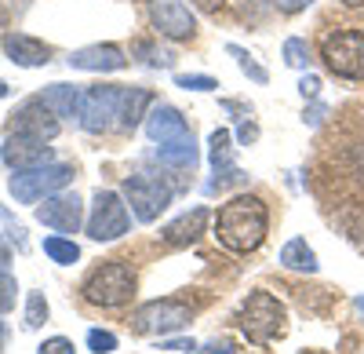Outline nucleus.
I'll return each mask as SVG.
<instances>
[{
    "label": "nucleus",
    "instance_id": "aec40b11",
    "mask_svg": "<svg viewBox=\"0 0 364 354\" xmlns=\"http://www.w3.org/2000/svg\"><path fill=\"white\" fill-rule=\"evenodd\" d=\"M154 103V95L146 92V88H128V95H124V113H120V128H135L142 117H146V106Z\"/></svg>",
    "mask_w": 364,
    "mask_h": 354
},
{
    "label": "nucleus",
    "instance_id": "423d86ee",
    "mask_svg": "<svg viewBox=\"0 0 364 354\" xmlns=\"http://www.w3.org/2000/svg\"><path fill=\"white\" fill-rule=\"evenodd\" d=\"M73 179V168L70 165H37V168H22V172H15L11 175V194H15V201H22V204H33V201H41V197H51V194H58L66 183Z\"/></svg>",
    "mask_w": 364,
    "mask_h": 354
},
{
    "label": "nucleus",
    "instance_id": "f257e3e1",
    "mask_svg": "<svg viewBox=\"0 0 364 354\" xmlns=\"http://www.w3.org/2000/svg\"><path fill=\"white\" fill-rule=\"evenodd\" d=\"M266 230H269V212L252 194L230 197L215 216V238L230 252H255L266 238Z\"/></svg>",
    "mask_w": 364,
    "mask_h": 354
},
{
    "label": "nucleus",
    "instance_id": "c9c22d12",
    "mask_svg": "<svg viewBox=\"0 0 364 354\" xmlns=\"http://www.w3.org/2000/svg\"><path fill=\"white\" fill-rule=\"evenodd\" d=\"M314 0H277V8L284 11V15H295V11H302V8H310Z\"/></svg>",
    "mask_w": 364,
    "mask_h": 354
},
{
    "label": "nucleus",
    "instance_id": "dca6fc26",
    "mask_svg": "<svg viewBox=\"0 0 364 354\" xmlns=\"http://www.w3.org/2000/svg\"><path fill=\"white\" fill-rule=\"evenodd\" d=\"M4 51L15 66H44L48 58H51V48L37 37H26V33H11L4 41Z\"/></svg>",
    "mask_w": 364,
    "mask_h": 354
},
{
    "label": "nucleus",
    "instance_id": "37998d69",
    "mask_svg": "<svg viewBox=\"0 0 364 354\" xmlns=\"http://www.w3.org/2000/svg\"><path fill=\"white\" fill-rule=\"evenodd\" d=\"M346 8H364V0H343Z\"/></svg>",
    "mask_w": 364,
    "mask_h": 354
},
{
    "label": "nucleus",
    "instance_id": "2eb2a0df",
    "mask_svg": "<svg viewBox=\"0 0 364 354\" xmlns=\"http://www.w3.org/2000/svg\"><path fill=\"white\" fill-rule=\"evenodd\" d=\"M70 66L87 70V73H113V70H124L128 58L117 44H87V48L70 51Z\"/></svg>",
    "mask_w": 364,
    "mask_h": 354
},
{
    "label": "nucleus",
    "instance_id": "c756f323",
    "mask_svg": "<svg viewBox=\"0 0 364 354\" xmlns=\"http://www.w3.org/2000/svg\"><path fill=\"white\" fill-rule=\"evenodd\" d=\"M87 347L95 354H109V350H117V336L106 333V329H91L87 333Z\"/></svg>",
    "mask_w": 364,
    "mask_h": 354
},
{
    "label": "nucleus",
    "instance_id": "412c9836",
    "mask_svg": "<svg viewBox=\"0 0 364 354\" xmlns=\"http://www.w3.org/2000/svg\"><path fill=\"white\" fill-rule=\"evenodd\" d=\"M157 157H161L164 165H171V168H193V165L200 161V154H197V142H193V139H190V142L157 146Z\"/></svg>",
    "mask_w": 364,
    "mask_h": 354
},
{
    "label": "nucleus",
    "instance_id": "a211bd4d",
    "mask_svg": "<svg viewBox=\"0 0 364 354\" xmlns=\"http://www.w3.org/2000/svg\"><path fill=\"white\" fill-rule=\"evenodd\" d=\"M44 106L55 110V117H80V103H84V92L77 84H51L44 88Z\"/></svg>",
    "mask_w": 364,
    "mask_h": 354
},
{
    "label": "nucleus",
    "instance_id": "7c9ffc66",
    "mask_svg": "<svg viewBox=\"0 0 364 354\" xmlns=\"http://www.w3.org/2000/svg\"><path fill=\"white\" fill-rule=\"evenodd\" d=\"M15 292H18L15 278H11L8 271H0V314H4V311H11V307H15Z\"/></svg>",
    "mask_w": 364,
    "mask_h": 354
},
{
    "label": "nucleus",
    "instance_id": "c85d7f7f",
    "mask_svg": "<svg viewBox=\"0 0 364 354\" xmlns=\"http://www.w3.org/2000/svg\"><path fill=\"white\" fill-rule=\"evenodd\" d=\"M219 175V179H211L204 190L208 194H219V190H226V187H240V183H245V172H240V168H226V172H215Z\"/></svg>",
    "mask_w": 364,
    "mask_h": 354
},
{
    "label": "nucleus",
    "instance_id": "0eeeda50",
    "mask_svg": "<svg viewBox=\"0 0 364 354\" xmlns=\"http://www.w3.org/2000/svg\"><path fill=\"white\" fill-rule=\"evenodd\" d=\"M124 197H128L139 223H154L171 204V187L164 179H157V175L139 172V175H128L124 179Z\"/></svg>",
    "mask_w": 364,
    "mask_h": 354
},
{
    "label": "nucleus",
    "instance_id": "c03bdc74",
    "mask_svg": "<svg viewBox=\"0 0 364 354\" xmlns=\"http://www.w3.org/2000/svg\"><path fill=\"white\" fill-rule=\"evenodd\" d=\"M4 95H8V84H4V80H0V99H4Z\"/></svg>",
    "mask_w": 364,
    "mask_h": 354
},
{
    "label": "nucleus",
    "instance_id": "5701e85b",
    "mask_svg": "<svg viewBox=\"0 0 364 354\" xmlns=\"http://www.w3.org/2000/svg\"><path fill=\"white\" fill-rule=\"evenodd\" d=\"M132 51L142 55V63H146V66H157V70H168V66L175 63V55H171V51H161L154 41H135Z\"/></svg>",
    "mask_w": 364,
    "mask_h": 354
},
{
    "label": "nucleus",
    "instance_id": "f03ea898",
    "mask_svg": "<svg viewBox=\"0 0 364 354\" xmlns=\"http://www.w3.org/2000/svg\"><path fill=\"white\" fill-rule=\"evenodd\" d=\"M80 292L91 307H124L135 296V274H132L128 263L109 259V263H102V267H95L87 274Z\"/></svg>",
    "mask_w": 364,
    "mask_h": 354
},
{
    "label": "nucleus",
    "instance_id": "72a5a7b5",
    "mask_svg": "<svg viewBox=\"0 0 364 354\" xmlns=\"http://www.w3.org/2000/svg\"><path fill=\"white\" fill-rule=\"evenodd\" d=\"M223 110H226V113H237V121H248V113H252V106L233 103V99H223Z\"/></svg>",
    "mask_w": 364,
    "mask_h": 354
},
{
    "label": "nucleus",
    "instance_id": "4be33fe9",
    "mask_svg": "<svg viewBox=\"0 0 364 354\" xmlns=\"http://www.w3.org/2000/svg\"><path fill=\"white\" fill-rule=\"evenodd\" d=\"M208 157H211V168L215 172H226V168H233V146H230V132L226 128H215L211 132V139H208Z\"/></svg>",
    "mask_w": 364,
    "mask_h": 354
},
{
    "label": "nucleus",
    "instance_id": "39448f33",
    "mask_svg": "<svg viewBox=\"0 0 364 354\" xmlns=\"http://www.w3.org/2000/svg\"><path fill=\"white\" fill-rule=\"evenodd\" d=\"M240 333L252 343H269L284 333V307L269 296V292H252L248 303L240 307Z\"/></svg>",
    "mask_w": 364,
    "mask_h": 354
},
{
    "label": "nucleus",
    "instance_id": "b1692460",
    "mask_svg": "<svg viewBox=\"0 0 364 354\" xmlns=\"http://www.w3.org/2000/svg\"><path fill=\"white\" fill-rule=\"evenodd\" d=\"M44 252L55 259V263H77L80 259V249L73 245V241H66V238H44Z\"/></svg>",
    "mask_w": 364,
    "mask_h": 354
},
{
    "label": "nucleus",
    "instance_id": "58836bf2",
    "mask_svg": "<svg viewBox=\"0 0 364 354\" xmlns=\"http://www.w3.org/2000/svg\"><path fill=\"white\" fill-rule=\"evenodd\" d=\"M350 161H353L357 175H360V179H364V146H353V154H350Z\"/></svg>",
    "mask_w": 364,
    "mask_h": 354
},
{
    "label": "nucleus",
    "instance_id": "393cba45",
    "mask_svg": "<svg viewBox=\"0 0 364 354\" xmlns=\"http://www.w3.org/2000/svg\"><path fill=\"white\" fill-rule=\"evenodd\" d=\"M284 63L291 70H306L310 66V44L302 41V37H288L284 41Z\"/></svg>",
    "mask_w": 364,
    "mask_h": 354
},
{
    "label": "nucleus",
    "instance_id": "4468645a",
    "mask_svg": "<svg viewBox=\"0 0 364 354\" xmlns=\"http://www.w3.org/2000/svg\"><path fill=\"white\" fill-rule=\"evenodd\" d=\"M0 157H4L8 168L22 172V168H37V165H48L51 161V146H44V139H33V135H22V132H11L0 146Z\"/></svg>",
    "mask_w": 364,
    "mask_h": 354
},
{
    "label": "nucleus",
    "instance_id": "cd10ccee",
    "mask_svg": "<svg viewBox=\"0 0 364 354\" xmlns=\"http://www.w3.org/2000/svg\"><path fill=\"white\" fill-rule=\"evenodd\" d=\"M44 321H48V300L41 296V292H33L29 303H26V329H41Z\"/></svg>",
    "mask_w": 364,
    "mask_h": 354
},
{
    "label": "nucleus",
    "instance_id": "9d476101",
    "mask_svg": "<svg viewBox=\"0 0 364 354\" xmlns=\"http://www.w3.org/2000/svg\"><path fill=\"white\" fill-rule=\"evenodd\" d=\"M149 22L168 41H193L197 37V19L182 0H149Z\"/></svg>",
    "mask_w": 364,
    "mask_h": 354
},
{
    "label": "nucleus",
    "instance_id": "20e7f679",
    "mask_svg": "<svg viewBox=\"0 0 364 354\" xmlns=\"http://www.w3.org/2000/svg\"><path fill=\"white\" fill-rule=\"evenodd\" d=\"M321 58L328 73L346 77V80H364V33L357 29H336L321 41Z\"/></svg>",
    "mask_w": 364,
    "mask_h": 354
},
{
    "label": "nucleus",
    "instance_id": "9b49d317",
    "mask_svg": "<svg viewBox=\"0 0 364 354\" xmlns=\"http://www.w3.org/2000/svg\"><path fill=\"white\" fill-rule=\"evenodd\" d=\"M11 132H22V135H33V139H44L51 142L58 135V117L51 106H44V99H29L22 103L15 113H11Z\"/></svg>",
    "mask_w": 364,
    "mask_h": 354
},
{
    "label": "nucleus",
    "instance_id": "6e6552de",
    "mask_svg": "<svg viewBox=\"0 0 364 354\" xmlns=\"http://www.w3.org/2000/svg\"><path fill=\"white\" fill-rule=\"evenodd\" d=\"M120 234H128V204L113 190H99L95 204H91V216H87V238L117 241Z\"/></svg>",
    "mask_w": 364,
    "mask_h": 354
},
{
    "label": "nucleus",
    "instance_id": "ddd939ff",
    "mask_svg": "<svg viewBox=\"0 0 364 354\" xmlns=\"http://www.w3.org/2000/svg\"><path fill=\"white\" fill-rule=\"evenodd\" d=\"M146 135L154 139L157 146H171V142H190V128H186V117H182L175 106L161 103L146 113Z\"/></svg>",
    "mask_w": 364,
    "mask_h": 354
},
{
    "label": "nucleus",
    "instance_id": "7ed1b4c3",
    "mask_svg": "<svg viewBox=\"0 0 364 354\" xmlns=\"http://www.w3.org/2000/svg\"><path fill=\"white\" fill-rule=\"evenodd\" d=\"M124 95H128V88H120V84L87 88V92H84V103H80V125H84L91 135H102V132L120 128Z\"/></svg>",
    "mask_w": 364,
    "mask_h": 354
},
{
    "label": "nucleus",
    "instance_id": "2f4dec72",
    "mask_svg": "<svg viewBox=\"0 0 364 354\" xmlns=\"http://www.w3.org/2000/svg\"><path fill=\"white\" fill-rule=\"evenodd\" d=\"M37 354H73V340H63V336H55V340H44Z\"/></svg>",
    "mask_w": 364,
    "mask_h": 354
},
{
    "label": "nucleus",
    "instance_id": "6ab92c4d",
    "mask_svg": "<svg viewBox=\"0 0 364 354\" xmlns=\"http://www.w3.org/2000/svg\"><path fill=\"white\" fill-rule=\"evenodd\" d=\"M281 267L302 271V274H314V271H317V256H314V249L302 241V238H291V241L281 249Z\"/></svg>",
    "mask_w": 364,
    "mask_h": 354
},
{
    "label": "nucleus",
    "instance_id": "1a4fd4ad",
    "mask_svg": "<svg viewBox=\"0 0 364 354\" xmlns=\"http://www.w3.org/2000/svg\"><path fill=\"white\" fill-rule=\"evenodd\" d=\"M190 307L186 303H175V300H154V303H142L132 314V329L142 336H157V333H175L190 321Z\"/></svg>",
    "mask_w": 364,
    "mask_h": 354
},
{
    "label": "nucleus",
    "instance_id": "f8f14e48",
    "mask_svg": "<svg viewBox=\"0 0 364 354\" xmlns=\"http://www.w3.org/2000/svg\"><path fill=\"white\" fill-rule=\"evenodd\" d=\"M37 219L58 234H77V227L84 223V209H80V197L77 194H51L41 209Z\"/></svg>",
    "mask_w": 364,
    "mask_h": 354
},
{
    "label": "nucleus",
    "instance_id": "bb28decb",
    "mask_svg": "<svg viewBox=\"0 0 364 354\" xmlns=\"http://www.w3.org/2000/svg\"><path fill=\"white\" fill-rule=\"evenodd\" d=\"M175 84L186 88V92H215V88H219V80L208 77V73H178Z\"/></svg>",
    "mask_w": 364,
    "mask_h": 354
},
{
    "label": "nucleus",
    "instance_id": "79ce46f5",
    "mask_svg": "<svg viewBox=\"0 0 364 354\" xmlns=\"http://www.w3.org/2000/svg\"><path fill=\"white\" fill-rule=\"evenodd\" d=\"M4 340H8V329H4V321H0V350H4Z\"/></svg>",
    "mask_w": 364,
    "mask_h": 354
},
{
    "label": "nucleus",
    "instance_id": "a19ab883",
    "mask_svg": "<svg viewBox=\"0 0 364 354\" xmlns=\"http://www.w3.org/2000/svg\"><path fill=\"white\" fill-rule=\"evenodd\" d=\"M204 354H233V350H230V347H219V343H208Z\"/></svg>",
    "mask_w": 364,
    "mask_h": 354
},
{
    "label": "nucleus",
    "instance_id": "e433bc0d",
    "mask_svg": "<svg viewBox=\"0 0 364 354\" xmlns=\"http://www.w3.org/2000/svg\"><path fill=\"white\" fill-rule=\"evenodd\" d=\"M237 139L248 146V142H255V139H259V128H255V125H248V121H240V128H237Z\"/></svg>",
    "mask_w": 364,
    "mask_h": 354
},
{
    "label": "nucleus",
    "instance_id": "ea45409f",
    "mask_svg": "<svg viewBox=\"0 0 364 354\" xmlns=\"http://www.w3.org/2000/svg\"><path fill=\"white\" fill-rule=\"evenodd\" d=\"M164 350H193V340H164Z\"/></svg>",
    "mask_w": 364,
    "mask_h": 354
},
{
    "label": "nucleus",
    "instance_id": "4c0bfd02",
    "mask_svg": "<svg viewBox=\"0 0 364 354\" xmlns=\"http://www.w3.org/2000/svg\"><path fill=\"white\" fill-rule=\"evenodd\" d=\"M223 4H226V0H193V8H197V11H204V15H215Z\"/></svg>",
    "mask_w": 364,
    "mask_h": 354
},
{
    "label": "nucleus",
    "instance_id": "a18cd8bd",
    "mask_svg": "<svg viewBox=\"0 0 364 354\" xmlns=\"http://www.w3.org/2000/svg\"><path fill=\"white\" fill-rule=\"evenodd\" d=\"M357 311H360V314H364V296H360V300H357Z\"/></svg>",
    "mask_w": 364,
    "mask_h": 354
},
{
    "label": "nucleus",
    "instance_id": "f704fd0d",
    "mask_svg": "<svg viewBox=\"0 0 364 354\" xmlns=\"http://www.w3.org/2000/svg\"><path fill=\"white\" fill-rule=\"evenodd\" d=\"M324 110H328V106H324V103H314V106H310V110H306V117H302V121H306V125H310V128H317V125H321V121H324Z\"/></svg>",
    "mask_w": 364,
    "mask_h": 354
},
{
    "label": "nucleus",
    "instance_id": "473e14b6",
    "mask_svg": "<svg viewBox=\"0 0 364 354\" xmlns=\"http://www.w3.org/2000/svg\"><path fill=\"white\" fill-rule=\"evenodd\" d=\"M299 92H302V99H317V92H321V80L314 77V73H306L299 80Z\"/></svg>",
    "mask_w": 364,
    "mask_h": 354
},
{
    "label": "nucleus",
    "instance_id": "a878e982",
    "mask_svg": "<svg viewBox=\"0 0 364 354\" xmlns=\"http://www.w3.org/2000/svg\"><path fill=\"white\" fill-rule=\"evenodd\" d=\"M226 51H230V55L237 58V66L245 70V73H248V77H252L255 84H266V80H269V77H266V70H262V66L255 63V58H252V55H248L245 48H237V44H226Z\"/></svg>",
    "mask_w": 364,
    "mask_h": 354
},
{
    "label": "nucleus",
    "instance_id": "f3484780",
    "mask_svg": "<svg viewBox=\"0 0 364 354\" xmlns=\"http://www.w3.org/2000/svg\"><path fill=\"white\" fill-rule=\"evenodd\" d=\"M204 223H208V209H193L186 216H178L171 227H164V241L182 249V245H193L200 234H204Z\"/></svg>",
    "mask_w": 364,
    "mask_h": 354
}]
</instances>
